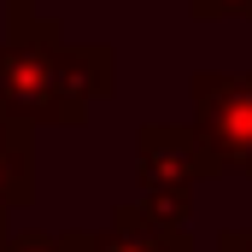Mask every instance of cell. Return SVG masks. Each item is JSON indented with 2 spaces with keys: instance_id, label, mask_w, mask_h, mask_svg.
<instances>
[{
  "instance_id": "6da1fadb",
  "label": "cell",
  "mask_w": 252,
  "mask_h": 252,
  "mask_svg": "<svg viewBox=\"0 0 252 252\" xmlns=\"http://www.w3.org/2000/svg\"><path fill=\"white\" fill-rule=\"evenodd\" d=\"M118 82L112 47H70L53 18L12 24L0 41V124L76 129Z\"/></svg>"
},
{
  "instance_id": "7a4b0ae2",
  "label": "cell",
  "mask_w": 252,
  "mask_h": 252,
  "mask_svg": "<svg viewBox=\"0 0 252 252\" xmlns=\"http://www.w3.org/2000/svg\"><path fill=\"white\" fill-rule=\"evenodd\" d=\"M193 135L217 170L252 176V70H199L193 76Z\"/></svg>"
},
{
  "instance_id": "3957f363",
  "label": "cell",
  "mask_w": 252,
  "mask_h": 252,
  "mask_svg": "<svg viewBox=\"0 0 252 252\" xmlns=\"http://www.w3.org/2000/svg\"><path fill=\"white\" fill-rule=\"evenodd\" d=\"M135 176H141V193H193V182L217 176V164L193 135V124H141Z\"/></svg>"
},
{
  "instance_id": "277c9868",
  "label": "cell",
  "mask_w": 252,
  "mask_h": 252,
  "mask_svg": "<svg viewBox=\"0 0 252 252\" xmlns=\"http://www.w3.org/2000/svg\"><path fill=\"white\" fill-rule=\"evenodd\" d=\"M76 252H193L188 229H164V223H153L135 199L112 211V223L106 229H94V235H76Z\"/></svg>"
},
{
  "instance_id": "5b68a950",
  "label": "cell",
  "mask_w": 252,
  "mask_h": 252,
  "mask_svg": "<svg viewBox=\"0 0 252 252\" xmlns=\"http://www.w3.org/2000/svg\"><path fill=\"white\" fill-rule=\"evenodd\" d=\"M35 199V135L24 124H0V217Z\"/></svg>"
},
{
  "instance_id": "8992f818",
  "label": "cell",
  "mask_w": 252,
  "mask_h": 252,
  "mask_svg": "<svg viewBox=\"0 0 252 252\" xmlns=\"http://www.w3.org/2000/svg\"><path fill=\"white\" fill-rule=\"evenodd\" d=\"M0 252H76V235H47V229H6Z\"/></svg>"
},
{
  "instance_id": "52a82bcc",
  "label": "cell",
  "mask_w": 252,
  "mask_h": 252,
  "mask_svg": "<svg viewBox=\"0 0 252 252\" xmlns=\"http://www.w3.org/2000/svg\"><path fill=\"white\" fill-rule=\"evenodd\" d=\"M193 18H252V0H188Z\"/></svg>"
},
{
  "instance_id": "ba28073f",
  "label": "cell",
  "mask_w": 252,
  "mask_h": 252,
  "mask_svg": "<svg viewBox=\"0 0 252 252\" xmlns=\"http://www.w3.org/2000/svg\"><path fill=\"white\" fill-rule=\"evenodd\" d=\"M217 252H252V235L229 229V235H217Z\"/></svg>"
},
{
  "instance_id": "9c48e42d",
  "label": "cell",
  "mask_w": 252,
  "mask_h": 252,
  "mask_svg": "<svg viewBox=\"0 0 252 252\" xmlns=\"http://www.w3.org/2000/svg\"><path fill=\"white\" fill-rule=\"evenodd\" d=\"M6 12H12V24H30L35 18V0H6Z\"/></svg>"
},
{
  "instance_id": "30bf717a",
  "label": "cell",
  "mask_w": 252,
  "mask_h": 252,
  "mask_svg": "<svg viewBox=\"0 0 252 252\" xmlns=\"http://www.w3.org/2000/svg\"><path fill=\"white\" fill-rule=\"evenodd\" d=\"M6 229H12V217H0V241H6Z\"/></svg>"
}]
</instances>
